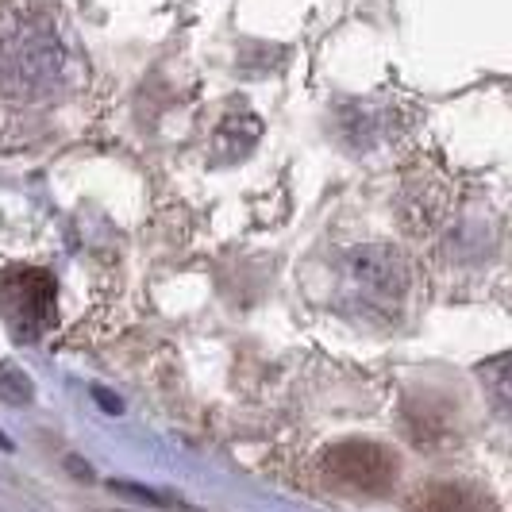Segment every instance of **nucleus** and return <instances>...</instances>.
Here are the masks:
<instances>
[{
  "label": "nucleus",
  "mask_w": 512,
  "mask_h": 512,
  "mask_svg": "<svg viewBox=\"0 0 512 512\" xmlns=\"http://www.w3.org/2000/svg\"><path fill=\"white\" fill-rule=\"evenodd\" d=\"M0 316L16 339H39L58 316V285L39 266L0 270Z\"/></svg>",
  "instance_id": "f257e3e1"
},
{
  "label": "nucleus",
  "mask_w": 512,
  "mask_h": 512,
  "mask_svg": "<svg viewBox=\"0 0 512 512\" xmlns=\"http://www.w3.org/2000/svg\"><path fill=\"white\" fill-rule=\"evenodd\" d=\"M324 470L332 474L335 482L362 493H385V489L397 482V455L382 447V443H370V439H347V443H335L324 455Z\"/></svg>",
  "instance_id": "f03ea898"
},
{
  "label": "nucleus",
  "mask_w": 512,
  "mask_h": 512,
  "mask_svg": "<svg viewBox=\"0 0 512 512\" xmlns=\"http://www.w3.org/2000/svg\"><path fill=\"white\" fill-rule=\"evenodd\" d=\"M351 278L370 297L397 301L409 289V266L393 247H359L351 251Z\"/></svg>",
  "instance_id": "7ed1b4c3"
},
{
  "label": "nucleus",
  "mask_w": 512,
  "mask_h": 512,
  "mask_svg": "<svg viewBox=\"0 0 512 512\" xmlns=\"http://www.w3.org/2000/svg\"><path fill=\"white\" fill-rule=\"evenodd\" d=\"M412 512H493V505L466 486H436L412 505Z\"/></svg>",
  "instance_id": "20e7f679"
},
{
  "label": "nucleus",
  "mask_w": 512,
  "mask_h": 512,
  "mask_svg": "<svg viewBox=\"0 0 512 512\" xmlns=\"http://www.w3.org/2000/svg\"><path fill=\"white\" fill-rule=\"evenodd\" d=\"M478 378H482V389H486L489 405L501 412L512 424V351L509 355H493L478 366Z\"/></svg>",
  "instance_id": "39448f33"
},
{
  "label": "nucleus",
  "mask_w": 512,
  "mask_h": 512,
  "mask_svg": "<svg viewBox=\"0 0 512 512\" xmlns=\"http://www.w3.org/2000/svg\"><path fill=\"white\" fill-rule=\"evenodd\" d=\"M0 397L12 401V405H27V401H31V382H27L24 370L0 362Z\"/></svg>",
  "instance_id": "423d86ee"
},
{
  "label": "nucleus",
  "mask_w": 512,
  "mask_h": 512,
  "mask_svg": "<svg viewBox=\"0 0 512 512\" xmlns=\"http://www.w3.org/2000/svg\"><path fill=\"white\" fill-rule=\"evenodd\" d=\"M93 397H97V405H101V409L108 412V416H120V409H124V405H120V401H116V397H112L108 389H101V385L93 389Z\"/></svg>",
  "instance_id": "0eeeda50"
},
{
  "label": "nucleus",
  "mask_w": 512,
  "mask_h": 512,
  "mask_svg": "<svg viewBox=\"0 0 512 512\" xmlns=\"http://www.w3.org/2000/svg\"><path fill=\"white\" fill-rule=\"evenodd\" d=\"M0 451H16V447H12V439L4 436V432H0Z\"/></svg>",
  "instance_id": "6e6552de"
}]
</instances>
